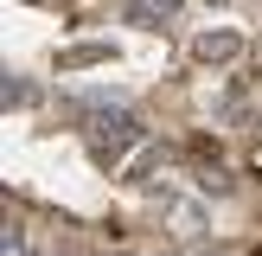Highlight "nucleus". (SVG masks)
I'll list each match as a JSON object with an SVG mask.
<instances>
[{
  "instance_id": "nucleus-1",
  "label": "nucleus",
  "mask_w": 262,
  "mask_h": 256,
  "mask_svg": "<svg viewBox=\"0 0 262 256\" xmlns=\"http://www.w3.org/2000/svg\"><path fill=\"white\" fill-rule=\"evenodd\" d=\"M90 135H96V160H102V166H115V160H122V154L141 141V122H135L128 109H102Z\"/></svg>"
},
{
  "instance_id": "nucleus-2",
  "label": "nucleus",
  "mask_w": 262,
  "mask_h": 256,
  "mask_svg": "<svg viewBox=\"0 0 262 256\" xmlns=\"http://www.w3.org/2000/svg\"><path fill=\"white\" fill-rule=\"evenodd\" d=\"M237 51H243L237 32H205V38H199V58H205V64H230Z\"/></svg>"
},
{
  "instance_id": "nucleus-3",
  "label": "nucleus",
  "mask_w": 262,
  "mask_h": 256,
  "mask_svg": "<svg viewBox=\"0 0 262 256\" xmlns=\"http://www.w3.org/2000/svg\"><path fill=\"white\" fill-rule=\"evenodd\" d=\"M102 58H109V45H77V51H64V71H77V64H102Z\"/></svg>"
},
{
  "instance_id": "nucleus-4",
  "label": "nucleus",
  "mask_w": 262,
  "mask_h": 256,
  "mask_svg": "<svg viewBox=\"0 0 262 256\" xmlns=\"http://www.w3.org/2000/svg\"><path fill=\"white\" fill-rule=\"evenodd\" d=\"M173 7H179V0H160V13H173Z\"/></svg>"
}]
</instances>
